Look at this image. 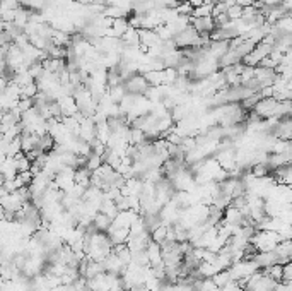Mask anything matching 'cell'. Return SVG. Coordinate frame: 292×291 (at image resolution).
Segmentation results:
<instances>
[{"label":"cell","mask_w":292,"mask_h":291,"mask_svg":"<svg viewBox=\"0 0 292 291\" xmlns=\"http://www.w3.org/2000/svg\"><path fill=\"white\" fill-rule=\"evenodd\" d=\"M227 9L229 7H227L224 2H216V4L212 5V18H217V16H220V14H226Z\"/></svg>","instance_id":"25"},{"label":"cell","mask_w":292,"mask_h":291,"mask_svg":"<svg viewBox=\"0 0 292 291\" xmlns=\"http://www.w3.org/2000/svg\"><path fill=\"white\" fill-rule=\"evenodd\" d=\"M209 16H212V5H209V4H202V5H199V7H193V11H191V18H195V19L209 18Z\"/></svg>","instance_id":"17"},{"label":"cell","mask_w":292,"mask_h":291,"mask_svg":"<svg viewBox=\"0 0 292 291\" xmlns=\"http://www.w3.org/2000/svg\"><path fill=\"white\" fill-rule=\"evenodd\" d=\"M89 178H91L89 170L87 168H75V172H73V183H77V185L87 189V187H91Z\"/></svg>","instance_id":"12"},{"label":"cell","mask_w":292,"mask_h":291,"mask_svg":"<svg viewBox=\"0 0 292 291\" xmlns=\"http://www.w3.org/2000/svg\"><path fill=\"white\" fill-rule=\"evenodd\" d=\"M123 86H125L127 93H130V95H146L147 88H149V84H147L146 78L142 74H133L132 78L123 81Z\"/></svg>","instance_id":"2"},{"label":"cell","mask_w":292,"mask_h":291,"mask_svg":"<svg viewBox=\"0 0 292 291\" xmlns=\"http://www.w3.org/2000/svg\"><path fill=\"white\" fill-rule=\"evenodd\" d=\"M275 105H277V99H274V98H261L260 101L255 105L253 112L256 113L260 118H268V116L274 115Z\"/></svg>","instance_id":"3"},{"label":"cell","mask_w":292,"mask_h":291,"mask_svg":"<svg viewBox=\"0 0 292 291\" xmlns=\"http://www.w3.org/2000/svg\"><path fill=\"white\" fill-rule=\"evenodd\" d=\"M178 148L181 149V151L186 155V153H190V151H193L195 148H197V139H195L193 136H186V137H183V140H181V144L178 146Z\"/></svg>","instance_id":"20"},{"label":"cell","mask_w":292,"mask_h":291,"mask_svg":"<svg viewBox=\"0 0 292 291\" xmlns=\"http://www.w3.org/2000/svg\"><path fill=\"white\" fill-rule=\"evenodd\" d=\"M163 70H149V72L142 74L150 88H159V86H164V72Z\"/></svg>","instance_id":"9"},{"label":"cell","mask_w":292,"mask_h":291,"mask_svg":"<svg viewBox=\"0 0 292 291\" xmlns=\"http://www.w3.org/2000/svg\"><path fill=\"white\" fill-rule=\"evenodd\" d=\"M4 182H5L4 175H2V173H0V187H4Z\"/></svg>","instance_id":"29"},{"label":"cell","mask_w":292,"mask_h":291,"mask_svg":"<svg viewBox=\"0 0 292 291\" xmlns=\"http://www.w3.org/2000/svg\"><path fill=\"white\" fill-rule=\"evenodd\" d=\"M210 279L214 281V284H216L217 288H222V286H226L227 283H231V276H229V271L227 269H224V271H219V272H216L214 274Z\"/></svg>","instance_id":"15"},{"label":"cell","mask_w":292,"mask_h":291,"mask_svg":"<svg viewBox=\"0 0 292 291\" xmlns=\"http://www.w3.org/2000/svg\"><path fill=\"white\" fill-rule=\"evenodd\" d=\"M166 232H167V226L166 225H159L157 228H154L152 232H150V240L161 245L163 242H166Z\"/></svg>","instance_id":"16"},{"label":"cell","mask_w":292,"mask_h":291,"mask_svg":"<svg viewBox=\"0 0 292 291\" xmlns=\"http://www.w3.org/2000/svg\"><path fill=\"white\" fill-rule=\"evenodd\" d=\"M199 35L200 33L193 26H188V28H184L183 31L178 33L173 38L174 45H176V48H195L197 41H199Z\"/></svg>","instance_id":"1"},{"label":"cell","mask_w":292,"mask_h":291,"mask_svg":"<svg viewBox=\"0 0 292 291\" xmlns=\"http://www.w3.org/2000/svg\"><path fill=\"white\" fill-rule=\"evenodd\" d=\"M243 221V214H241L239 209L233 206H227L226 211H224V216H222V223H227V225H239Z\"/></svg>","instance_id":"7"},{"label":"cell","mask_w":292,"mask_h":291,"mask_svg":"<svg viewBox=\"0 0 292 291\" xmlns=\"http://www.w3.org/2000/svg\"><path fill=\"white\" fill-rule=\"evenodd\" d=\"M292 281V264H284L282 266V281L280 283H291Z\"/></svg>","instance_id":"23"},{"label":"cell","mask_w":292,"mask_h":291,"mask_svg":"<svg viewBox=\"0 0 292 291\" xmlns=\"http://www.w3.org/2000/svg\"><path fill=\"white\" fill-rule=\"evenodd\" d=\"M5 217V209H4V206H2V204H0V221H2V219H4Z\"/></svg>","instance_id":"28"},{"label":"cell","mask_w":292,"mask_h":291,"mask_svg":"<svg viewBox=\"0 0 292 291\" xmlns=\"http://www.w3.org/2000/svg\"><path fill=\"white\" fill-rule=\"evenodd\" d=\"M258 93H260L261 98H272V96H274V86H265V88H261Z\"/></svg>","instance_id":"26"},{"label":"cell","mask_w":292,"mask_h":291,"mask_svg":"<svg viewBox=\"0 0 292 291\" xmlns=\"http://www.w3.org/2000/svg\"><path fill=\"white\" fill-rule=\"evenodd\" d=\"M103 266H105V272L108 274H115V276H122L123 271H125L127 266H123L122 260L118 259V255H115V253H110V255H106V259L103 260Z\"/></svg>","instance_id":"4"},{"label":"cell","mask_w":292,"mask_h":291,"mask_svg":"<svg viewBox=\"0 0 292 291\" xmlns=\"http://www.w3.org/2000/svg\"><path fill=\"white\" fill-rule=\"evenodd\" d=\"M146 253L149 257V266L150 267H157V266H163V255H161V245L156 242L150 240L146 247Z\"/></svg>","instance_id":"5"},{"label":"cell","mask_w":292,"mask_h":291,"mask_svg":"<svg viewBox=\"0 0 292 291\" xmlns=\"http://www.w3.org/2000/svg\"><path fill=\"white\" fill-rule=\"evenodd\" d=\"M70 291H79V290H73V288H72V290H70Z\"/></svg>","instance_id":"31"},{"label":"cell","mask_w":292,"mask_h":291,"mask_svg":"<svg viewBox=\"0 0 292 291\" xmlns=\"http://www.w3.org/2000/svg\"><path fill=\"white\" fill-rule=\"evenodd\" d=\"M0 173L4 175L5 180L14 178V176L18 175V168H16L14 158H5L4 161L0 163Z\"/></svg>","instance_id":"10"},{"label":"cell","mask_w":292,"mask_h":291,"mask_svg":"<svg viewBox=\"0 0 292 291\" xmlns=\"http://www.w3.org/2000/svg\"><path fill=\"white\" fill-rule=\"evenodd\" d=\"M241 14H243V7H241V5H231L226 12L229 21H237V19H241Z\"/></svg>","instance_id":"21"},{"label":"cell","mask_w":292,"mask_h":291,"mask_svg":"<svg viewBox=\"0 0 292 291\" xmlns=\"http://www.w3.org/2000/svg\"><path fill=\"white\" fill-rule=\"evenodd\" d=\"M188 2L191 4V7H199V5H202L205 0H188Z\"/></svg>","instance_id":"27"},{"label":"cell","mask_w":292,"mask_h":291,"mask_svg":"<svg viewBox=\"0 0 292 291\" xmlns=\"http://www.w3.org/2000/svg\"><path fill=\"white\" fill-rule=\"evenodd\" d=\"M251 175L255 176V178H265V176L270 173V170H268L267 163H256V165H253L250 168Z\"/></svg>","instance_id":"18"},{"label":"cell","mask_w":292,"mask_h":291,"mask_svg":"<svg viewBox=\"0 0 292 291\" xmlns=\"http://www.w3.org/2000/svg\"><path fill=\"white\" fill-rule=\"evenodd\" d=\"M99 213L106 214V216H108V217H111V219H115V216L120 213V211H118V207H116V204L113 202V200H110V199H103L101 207H99Z\"/></svg>","instance_id":"13"},{"label":"cell","mask_w":292,"mask_h":291,"mask_svg":"<svg viewBox=\"0 0 292 291\" xmlns=\"http://www.w3.org/2000/svg\"><path fill=\"white\" fill-rule=\"evenodd\" d=\"M115 255H118V259L122 260V264H123V266H128V264L132 262V252H130V249H128V247H125V249H123L122 252L115 253Z\"/></svg>","instance_id":"24"},{"label":"cell","mask_w":292,"mask_h":291,"mask_svg":"<svg viewBox=\"0 0 292 291\" xmlns=\"http://www.w3.org/2000/svg\"><path fill=\"white\" fill-rule=\"evenodd\" d=\"M128 19L127 18H120V19H113L111 21V33L113 38H122L125 35V31L128 29Z\"/></svg>","instance_id":"11"},{"label":"cell","mask_w":292,"mask_h":291,"mask_svg":"<svg viewBox=\"0 0 292 291\" xmlns=\"http://www.w3.org/2000/svg\"><path fill=\"white\" fill-rule=\"evenodd\" d=\"M191 11H193V7H191L188 0H181L180 4L176 5V12L180 16H191Z\"/></svg>","instance_id":"22"},{"label":"cell","mask_w":292,"mask_h":291,"mask_svg":"<svg viewBox=\"0 0 292 291\" xmlns=\"http://www.w3.org/2000/svg\"><path fill=\"white\" fill-rule=\"evenodd\" d=\"M111 223H113L111 217H108L106 214H103V213H97L96 216L92 217V228L96 230V232L106 233L110 226H111Z\"/></svg>","instance_id":"8"},{"label":"cell","mask_w":292,"mask_h":291,"mask_svg":"<svg viewBox=\"0 0 292 291\" xmlns=\"http://www.w3.org/2000/svg\"><path fill=\"white\" fill-rule=\"evenodd\" d=\"M253 260L258 264L260 269H263V267H270L274 266V264H277V253H275L274 250H272V252H256Z\"/></svg>","instance_id":"6"},{"label":"cell","mask_w":292,"mask_h":291,"mask_svg":"<svg viewBox=\"0 0 292 291\" xmlns=\"http://www.w3.org/2000/svg\"><path fill=\"white\" fill-rule=\"evenodd\" d=\"M103 165V159H101V156H97V155H94L92 151L89 153V156H87V161H86V168L89 170L91 173L94 172V170H97L99 166Z\"/></svg>","instance_id":"19"},{"label":"cell","mask_w":292,"mask_h":291,"mask_svg":"<svg viewBox=\"0 0 292 291\" xmlns=\"http://www.w3.org/2000/svg\"><path fill=\"white\" fill-rule=\"evenodd\" d=\"M2 140H4V132H0V142H2Z\"/></svg>","instance_id":"30"},{"label":"cell","mask_w":292,"mask_h":291,"mask_svg":"<svg viewBox=\"0 0 292 291\" xmlns=\"http://www.w3.org/2000/svg\"><path fill=\"white\" fill-rule=\"evenodd\" d=\"M274 252L277 253V259L278 257H291L292 255V242L291 240H282V242L277 243Z\"/></svg>","instance_id":"14"}]
</instances>
